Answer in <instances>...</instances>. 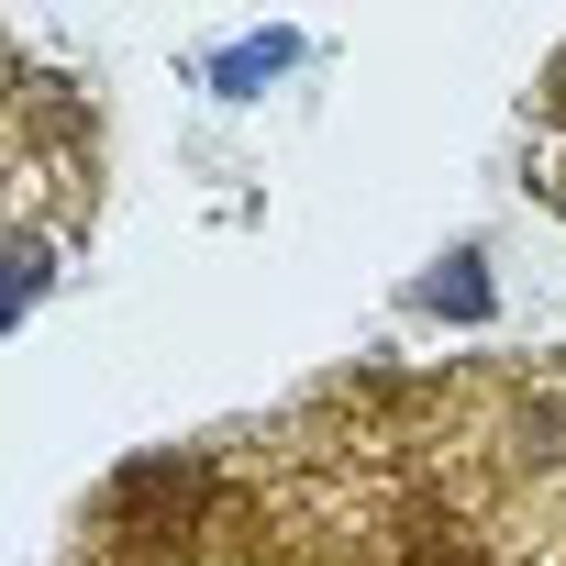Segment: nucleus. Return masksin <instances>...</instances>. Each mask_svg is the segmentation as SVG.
I'll use <instances>...</instances> for the list:
<instances>
[{
	"label": "nucleus",
	"instance_id": "nucleus-1",
	"mask_svg": "<svg viewBox=\"0 0 566 566\" xmlns=\"http://www.w3.org/2000/svg\"><path fill=\"white\" fill-rule=\"evenodd\" d=\"M433 312H467V323L489 312V277H478L467 255H455V277H433Z\"/></svg>",
	"mask_w": 566,
	"mask_h": 566
},
{
	"label": "nucleus",
	"instance_id": "nucleus-2",
	"mask_svg": "<svg viewBox=\"0 0 566 566\" xmlns=\"http://www.w3.org/2000/svg\"><path fill=\"white\" fill-rule=\"evenodd\" d=\"M266 67H290V34H266V45H233V56H222V90H244V78H266Z\"/></svg>",
	"mask_w": 566,
	"mask_h": 566
}]
</instances>
